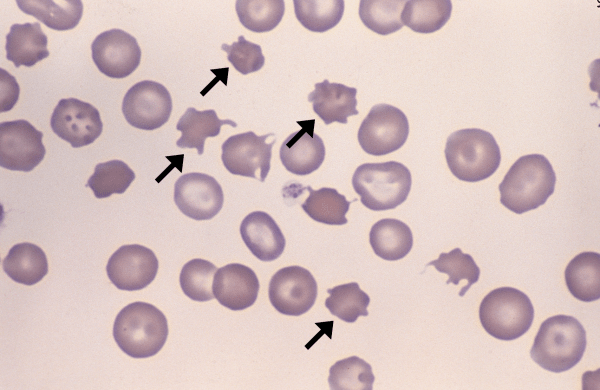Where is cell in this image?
Instances as JSON below:
<instances>
[{
	"label": "cell",
	"instance_id": "obj_1",
	"mask_svg": "<svg viewBox=\"0 0 600 390\" xmlns=\"http://www.w3.org/2000/svg\"><path fill=\"white\" fill-rule=\"evenodd\" d=\"M556 174L541 154L518 158L499 184L500 202L508 210L522 214L543 205L553 194Z\"/></svg>",
	"mask_w": 600,
	"mask_h": 390
},
{
	"label": "cell",
	"instance_id": "obj_2",
	"mask_svg": "<svg viewBox=\"0 0 600 390\" xmlns=\"http://www.w3.org/2000/svg\"><path fill=\"white\" fill-rule=\"evenodd\" d=\"M586 344V331L576 318L555 315L540 325L530 356L543 369L561 373L580 362Z\"/></svg>",
	"mask_w": 600,
	"mask_h": 390
},
{
	"label": "cell",
	"instance_id": "obj_3",
	"mask_svg": "<svg viewBox=\"0 0 600 390\" xmlns=\"http://www.w3.org/2000/svg\"><path fill=\"white\" fill-rule=\"evenodd\" d=\"M165 315L154 305L133 302L116 316L113 337L118 347L132 358H148L156 355L168 337Z\"/></svg>",
	"mask_w": 600,
	"mask_h": 390
},
{
	"label": "cell",
	"instance_id": "obj_4",
	"mask_svg": "<svg viewBox=\"0 0 600 390\" xmlns=\"http://www.w3.org/2000/svg\"><path fill=\"white\" fill-rule=\"evenodd\" d=\"M445 158L456 178L478 182L489 178L498 169L501 152L491 133L478 128H466L448 136Z\"/></svg>",
	"mask_w": 600,
	"mask_h": 390
},
{
	"label": "cell",
	"instance_id": "obj_5",
	"mask_svg": "<svg viewBox=\"0 0 600 390\" xmlns=\"http://www.w3.org/2000/svg\"><path fill=\"white\" fill-rule=\"evenodd\" d=\"M409 169L397 161L364 163L352 176V186L361 203L372 211L394 209L402 204L411 190Z\"/></svg>",
	"mask_w": 600,
	"mask_h": 390
},
{
	"label": "cell",
	"instance_id": "obj_6",
	"mask_svg": "<svg viewBox=\"0 0 600 390\" xmlns=\"http://www.w3.org/2000/svg\"><path fill=\"white\" fill-rule=\"evenodd\" d=\"M479 319L484 330L492 337L515 340L530 329L534 307L524 292L513 287H500L482 299Z\"/></svg>",
	"mask_w": 600,
	"mask_h": 390
},
{
	"label": "cell",
	"instance_id": "obj_7",
	"mask_svg": "<svg viewBox=\"0 0 600 390\" xmlns=\"http://www.w3.org/2000/svg\"><path fill=\"white\" fill-rule=\"evenodd\" d=\"M409 134V122L402 110L381 103L374 105L362 121L357 138L369 155L382 156L401 148Z\"/></svg>",
	"mask_w": 600,
	"mask_h": 390
},
{
	"label": "cell",
	"instance_id": "obj_8",
	"mask_svg": "<svg viewBox=\"0 0 600 390\" xmlns=\"http://www.w3.org/2000/svg\"><path fill=\"white\" fill-rule=\"evenodd\" d=\"M269 136L253 131L230 136L222 144L221 159L225 168L234 175L250 177L264 182L271 167L272 147L275 139L266 143Z\"/></svg>",
	"mask_w": 600,
	"mask_h": 390
},
{
	"label": "cell",
	"instance_id": "obj_9",
	"mask_svg": "<svg viewBox=\"0 0 600 390\" xmlns=\"http://www.w3.org/2000/svg\"><path fill=\"white\" fill-rule=\"evenodd\" d=\"M43 133L24 119L0 123V166L30 172L44 159Z\"/></svg>",
	"mask_w": 600,
	"mask_h": 390
},
{
	"label": "cell",
	"instance_id": "obj_10",
	"mask_svg": "<svg viewBox=\"0 0 600 390\" xmlns=\"http://www.w3.org/2000/svg\"><path fill=\"white\" fill-rule=\"evenodd\" d=\"M172 99L162 84L144 80L134 84L122 101L126 121L141 130H155L170 118Z\"/></svg>",
	"mask_w": 600,
	"mask_h": 390
},
{
	"label": "cell",
	"instance_id": "obj_11",
	"mask_svg": "<svg viewBox=\"0 0 600 390\" xmlns=\"http://www.w3.org/2000/svg\"><path fill=\"white\" fill-rule=\"evenodd\" d=\"M317 291V283L311 272L293 265L279 269L272 276L268 297L279 313L300 316L313 307Z\"/></svg>",
	"mask_w": 600,
	"mask_h": 390
},
{
	"label": "cell",
	"instance_id": "obj_12",
	"mask_svg": "<svg viewBox=\"0 0 600 390\" xmlns=\"http://www.w3.org/2000/svg\"><path fill=\"white\" fill-rule=\"evenodd\" d=\"M52 131L73 148L93 143L102 133L103 123L96 107L76 98H63L54 108Z\"/></svg>",
	"mask_w": 600,
	"mask_h": 390
},
{
	"label": "cell",
	"instance_id": "obj_13",
	"mask_svg": "<svg viewBox=\"0 0 600 390\" xmlns=\"http://www.w3.org/2000/svg\"><path fill=\"white\" fill-rule=\"evenodd\" d=\"M91 55L101 73L110 78L121 79L137 69L141 49L135 37L114 28L97 35L91 44Z\"/></svg>",
	"mask_w": 600,
	"mask_h": 390
},
{
	"label": "cell",
	"instance_id": "obj_14",
	"mask_svg": "<svg viewBox=\"0 0 600 390\" xmlns=\"http://www.w3.org/2000/svg\"><path fill=\"white\" fill-rule=\"evenodd\" d=\"M174 202L187 217L198 221L209 220L222 209L224 195L214 177L192 172L177 179L174 185Z\"/></svg>",
	"mask_w": 600,
	"mask_h": 390
},
{
	"label": "cell",
	"instance_id": "obj_15",
	"mask_svg": "<svg viewBox=\"0 0 600 390\" xmlns=\"http://www.w3.org/2000/svg\"><path fill=\"white\" fill-rule=\"evenodd\" d=\"M158 259L154 252L139 244L118 248L109 258L106 272L109 280L120 290L138 291L156 277Z\"/></svg>",
	"mask_w": 600,
	"mask_h": 390
},
{
	"label": "cell",
	"instance_id": "obj_16",
	"mask_svg": "<svg viewBox=\"0 0 600 390\" xmlns=\"http://www.w3.org/2000/svg\"><path fill=\"white\" fill-rule=\"evenodd\" d=\"M259 288L255 272L240 263H230L218 269L212 286L217 301L233 311L251 307L257 299Z\"/></svg>",
	"mask_w": 600,
	"mask_h": 390
},
{
	"label": "cell",
	"instance_id": "obj_17",
	"mask_svg": "<svg viewBox=\"0 0 600 390\" xmlns=\"http://www.w3.org/2000/svg\"><path fill=\"white\" fill-rule=\"evenodd\" d=\"M314 120L297 123L302 126L281 144L279 156L287 171L295 175H308L316 171L325 159V146L314 133Z\"/></svg>",
	"mask_w": 600,
	"mask_h": 390
},
{
	"label": "cell",
	"instance_id": "obj_18",
	"mask_svg": "<svg viewBox=\"0 0 600 390\" xmlns=\"http://www.w3.org/2000/svg\"><path fill=\"white\" fill-rule=\"evenodd\" d=\"M240 235L251 253L261 261L276 260L285 249L286 240L280 227L264 211H253L245 216Z\"/></svg>",
	"mask_w": 600,
	"mask_h": 390
},
{
	"label": "cell",
	"instance_id": "obj_19",
	"mask_svg": "<svg viewBox=\"0 0 600 390\" xmlns=\"http://www.w3.org/2000/svg\"><path fill=\"white\" fill-rule=\"evenodd\" d=\"M314 91L308 95L313 111L324 124L347 123L349 116L358 115L357 89L341 83H330L327 79L314 84Z\"/></svg>",
	"mask_w": 600,
	"mask_h": 390
},
{
	"label": "cell",
	"instance_id": "obj_20",
	"mask_svg": "<svg viewBox=\"0 0 600 390\" xmlns=\"http://www.w3.org/2000/svg\"><path fill=\"white\" fill-rule=\"evenodd\" d=\"M47 43L39 22L13 24L6 35V58L15 67H32L49 56Z\"/></svg>",
	"mask_w": 600,
	"mask_h": 390
},
{
	"label": "cell",
	"instance_id": "obj_21",
	"mask_svg": "<svg viewBox=\"0 0 600 390\" xmlns=\"http://www.w3.org/2000/svg\"><path fill=\"white\" fill-rule=\"evenodd\" d=\"M565 283L576 299L593 302L600 298V254L585 251L576 255L566 266Z\"/></svg>",
	"mask_w": 600,
	"mask_h": 390
},
{
	"label": "cell",
	"instance_id": "obj_22",
	"mask_svg": "<svg viewBox=\"0 0 600 390\" xmlns=\"http://www.w3.org/2000/svg\"><path fill=\"white\" fill-rule=\"evenodd\" d=\"M2 267L13 281L28 286L40 282L48 273L44 251L28 242L12 246L2 261Z\"/></svg>",
	"mask_w": 600,
	"mask_h": 390
},
{
	"label": "cell",
	"instance_id": "obj_23",
	"mask_svg": "<svg viewBox=\"0 0 600 390\" xmlns=\"http://www.w3.org/2000/svg\"><path fill=\"white\" fill-rule=\"evenodd\" d=\"M222 125L236 127L237 123L229 119H219L213 109L198 111L189 107L176 125V129L182 133L176 145L179 148H195L201 155L206 138L219 135Z\"/></svg>",
	"mask_w": 600,
	"mask_h": 390
},
{
	"label": "cell",
	"instance_id": "obj_24",
	"mask_svg": "<svg viewBox=\"0 0 600 390\" xmlns=\"http://www.w3.org/2000/svg\"><path fill=\"white\" fill-rule=\"evenodd\" d=\"M369 242L374 253L381 259L396 261L404 258L412 249V231L404 222L385 218L377 221L370 230Z\"/></svg>",
	"mask_w": 600,
	"mask_h": 390
},
{
	"label": "cell",
	"instance_id": "obj_25",
	"mask_svg": "<svg viewBox=\"0 0 600 390\" xmlns=\"http://www.w3.org/2000/svg\"><path fill=\"white\" fill-rule=\"evenodd\" d=\"M19 9L58 31L73 29L83 14L81 0H17Z\"/></svg>",
	"mask_w": 600,
	"mask_h": 390
},
{
	"label": "cell",
	"instance_id": "obj_26",
	"mask_svg": "<svg viewBox=\"0 0 600 390\" xmlns=\"http://www.w3.org/2000/svg\"><path fill=\"white\" fill-rule=\"evenodd\" d=\"M452 12L450 0H409L406 1L401 21L417 33H433L441 29Z\"/></svg>",
	"mask_w": 600,
	"mask_h": 390
},
{
	"label": "cell",
	"instance_id": "obj_27",
	"mask_svg": "<svg viewBox=\"0 0 600 390\" xmlns=\"http://www.w3.org/2000/svg\"><path fill=\"white\" fill-rule=\"evenodd\" d=\"M309 195L301 204L304 212L313 220L327 225H344L351 202L335 188L322 187L313 190L307 186Z\"/></svg>",
	"mask_w": 600,
	"mask_h": 390
},
{
	"label": "cell",
	"instance_id": "obj_28",
	"mask_svg": "<svg viewBox=\"0 0 600 390\" xmlns=\"http://www.w3.org/2000/svg\"><path fill=\"white\" fill-rule=\"evenodd\" d=\"M293 3L297 20L312 32L332 29L344 13L343 0H294Z\"/></svg>",
	"mask_w": 600,
	"mask_h": 390
},
{
	"label": "cell",
	"instance_id": "obj_29",
	"mask_svg": "<svg viewBox=\"0 0 600 390\" xmlns=\"http://www.w3.org/2000/svg\"><path fill=\"white\" fill-rule=\"evenodd\" d=\"M235 9L240 23L248 30L263 33L273 30L285 12L283 0H237Z\"/></svg>",
	"mask_w": 600,
	"mask_h": 390
},
{
	"label": "cell",
	"instance_id": "obj_30",
	"mask_svg": "<svg viewBox=\"0 0 600 390\" xmlns=\"http://www.w3.org/2000/svg\"><path fill=\"white\" fill-rule=\"evenodd\" d=\"M403 0H361L359 17L362 23L379 35H389L403 27Z\"/></svg>",
	"mask_w": 600,
	"mask_h": 390
},
{
	"label": "cell",
	"instance_id": "obj_31",
	"mask_svg": "<svg viewBox=\"0 0 600 390\" xmlns=\"http://www.w3.org/2000/svg\"><path fill=\"white\" fill-rule=\"evenodd\" d=\"M325 306L330 313L347 323H354L360 316H368L370 297L356 282L329 288Z\"/></svg>",
	"mask_w": 600,
	"mask_h": 390
},
{
	"label": "cell",
	"instance_id": "obj_32",
	"mask_svg": "<svg viewBox=\"0 0 600 390\" xmlns=\"http://www.w3.org/2000/svg\"><path fill=\"white\" fill-rule=\"evenodd\" d=\"M135 179L134 171L121 160L98 163L86 186L96 198L102 199L112 194H123Z\"/></svg>",
	"mask_w": 600,
	"mask_h": 390
},
{
	"label": "cell",
	"instance_id": "obj_33",
	"mask_svg": "<svg viewBox=\"0 0 600 390\" xmlns=\"http://www.w3.org/2000/svg\"><path fill=\"white\" fill-rule=\"evenodd\" d=\"M374 380L370 364L357 356L339 360L329 369L331 390H372Z\"/></svg>",
	"mask_w": 600,
	"mask_h": 390
},
{
	"label": "cell",
	"instance_id": "obj_34",
	"mask_svg": "<svg viewBox=\"0 0 600 390\" xmlns=\"http://www.w3.org/2000/svg\"><path fill=\"white\" fill-rule=\"evenodd\" d=\"M217 267L210 261L196 258L188 261L180 272L179 283L183 293L191 300L210 301L214 298L213 279Z\"/></svg>",
	"mask_w": 600,
	"mask_h": 390
},
{
	"label": "cell",
	"instance_id": "obj_35",
	"mask_svg": "<svg viewBox=\"0 0 600 390\" xmlns=\"http://www.w3.org/2000/svg\"><path fill=\"white\" fill-rule=\"evenodd\" d=\"M434 266L441 273L448 275L447 284L458 285L461 280H466L467 284L459 292V296H464L468 289L478 282L480 277V268L475 263L473 257L462 252L460 248H455L448 253H441L439 257L428 263L427 266Z\"/></svg>",
	"mask_w": 600,
	"mask_h": 390
},
{
	"label": "cell",
	"instance_id": "obj_36",
	"mask_svg": "<svg viewBox=\"0 0 600 390\" xmlns=\"http://www.w3.org/2000/svg\"><path fill=\"white\" fill-rule=\"evenodd\" d=\"M221 49L227 53V59L233 67L243 75L259 71L265 63L261 46L247 41L242 35L231 45L222 44Z\"/></svg>",
	"mask_w": 600,
	"mask_h": 390
},
{
	"label": "cell",
	"instance_id": "obj_37",
	"mask_svg": "<svg viewBox=\"0 0 600 390\" xmlns=\"http://www.w3.org/2000/svg\"><path fill=\"white\" fill-rule=\"evenodd\" d=\"M1 78V95H0V111L6 112L13 108L19 97V85L16 79L6 70L0 69Z\"/></svg>",
	"mask_w": 600,
	"mask_h": 390
}]
</instances>
